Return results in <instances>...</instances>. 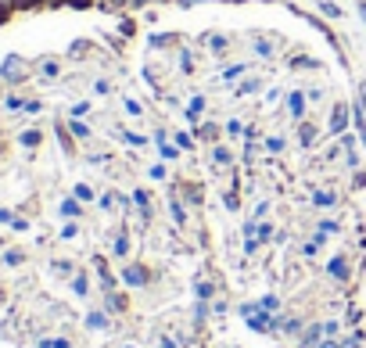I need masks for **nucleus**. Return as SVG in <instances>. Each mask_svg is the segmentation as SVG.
<instances>
[{
  "instance_id": "nucleus-1",
  "label": "nucleus",
  "mask_w": 366,
  "mask_h": 348,
  "mask_svg": "<svg viewBox=\"0 0 366 348\" xmlns=\"http://www.w3.org/2000/svg\"><path fill=\"white\" fill-rule=\"evenodd\" d=\"M234 191L209 0H0V348H216Z\"/></svg>"
}]
</instances>
